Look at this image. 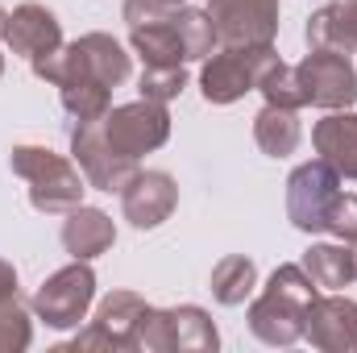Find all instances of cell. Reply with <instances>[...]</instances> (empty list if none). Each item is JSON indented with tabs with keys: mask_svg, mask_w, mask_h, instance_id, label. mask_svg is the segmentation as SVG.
<instances>
[{
	"mask_svg": "<svg viewBox=\"0 0 357 353\" xmlns=\"http://www.w3.org/2000/svg\"><path fill=\"white\" fill-rule=\"evenodd\" d=\"M8 167L13 175L29 183V204L46 216H67L75 204H84V191H88L84 171L46 146H13Z\"/></svg>",
	"mask_w": 357,
	"mask_h": 353,
	"instance_id": "7a4b0ae2",
	"label": "cell"
},
{
	"mask_svg": "<svg viewBox=\"0 0 357 353\" xmlns=\"http://www.w3.org/2000/svg\"><path fill=\"white\" fill-rule=\"evenodd\" d=\"M349 250H354V274H357V241H354V246H349Z\"/></svg>",
	"mask_w": 357,
	"mask_h": 353,
	"instance_id": "4dcf8cb0",
	"label": "cell"
},
{
	"mask_svg": "<svg viewBox=\"0 0 357 353\" xmlns=\"http://www.w3.org/2000/svg\"><path fill=\"white\" fill-rule=\"evenodd\" d=\"M254 142L258 150L270 158H291L303 142V125H299V108H278L266 104L258 117H254Z\"/></svg>",
	"mask_w": 357,
	"mask_h": 353,
	"instance_id": "d6986e66",
	"label": "cell"
},
{
	"mask_svg": "<svg viewBox=\"0 0 357 353\" xmlns=\"http://www.w3.org/2000/svg\"><path fill=\"white\" fill-rule=\"evenodd\" d=\"M96 299V274L88 262L71 258V266L54 270L38 291H33V312L46 320V329H79Z\"/></svg>",
	"mask_w": 357,
	"mask_h": 353,
	"instance_id": "277c9868",
	"label": "cell"
},
{
	"mask_svg": "<svg viewBox=\"0 0 357 353\" xmlns=\"http://www.w3.org/2000/svg\"><path fill=\"white\" fill-rule=\"evenodd\" d=\"M162 4H171V8H178V4H187V0H162Z\"/></svg>",
	"mask_w": 357,
	"mask_h": 353,
	"instance_id": "f546056e",
	"label": "cell"
},
{
	"mask_svg": "<svg viewBox=\"0 0 357 353\" xmlns=\"http://www.w3.org/2000/svg\"><path fill=\"white\" fill-rule=\"evenodd\" d=\"M303 270H307V278L320 287V291H341V287H349L357 283L354 274V250L341 241V246H312L307 254H303Z\"/></svg>",
	"mask_w": 357,
	"mask_h": 353,
	"instance_id": "7402d4cb",
	"label": "cell"
},
{
	"mask_svg": "<svg viewBox=\"0 0 357 353\" xmlns=\"http://www.w3.org/2000/svg\"><path fill=\"white\" fill-rule=\"evenodd\" d=\"M33 341V320H29V308L21 295L4 299L0 303V353H21L29 350Z\"/></svg>",
	"mask_w": 357,
	"mask_h": 353,
	"instance_id": "cb8c5ba5",
	"label": "cell"
},
{
	"mask_svg": "<svg viewBox=\"0 0 357 353\" xmlns=\"http://www.w3.org/2000/svg\"><path fill=\"white\" fill-rule=\"evenodd\" d=\"M324 233H333L337 241L354 246V241H357V195H349V191H341V195H337V204H333V212H328Z\"/></svg>",
	"mask_w": 357,
	"mask_h": 353,
	"instance_id": "4316f807",
	"label": "cell"
},
{
	"mask_svg": "<svg viewBox=\"0 0 357 353\" xmlns=\"http://www.w3.org/2000/svg\"><path fill=\"white\" fill-rule=\"evenodd\" d=\"M278 50L274 46H216L204 59L199 71V91L208 104H233L245 91H258L270 67H278Z\"/></svg>",
	"mask_w": 357,
	"mask_h": 353,
	"instance_id": "3957f363",
	"label": "cell"
},
{
	"mask_svg": "<svg viewBox=\"0 0 357 353\" xmlns=\"http://www.w3.org/2000/svg\"><path fill=\"white\" fill-rule=\"evenodd\" d=\"M178 204V187L167 171H137L129 179V187L121 191V208H125V220L133 229H158Z\"/></svg>",
	"mask_w": 357,
	"mask_h": 353,
	"instance_id": "4fadbf2b",
	"label": "cell"
},
{
	"mask_svg": "<svg viewBox=\"0 0 357 353\" xmlns=\"http://www.w3.org/2000/svg\"><path fill=\"white\" fill-rule=\"evenodd\" d=\"M303 38H307L312 50L354 54L357 50V0H328L324 8H316L307 17Z\"/></svg>",
	"mask_w": 357,
	"mask_h": 353,
	"instance_id": "e0dca14e",
	"label": "cell"
},
{
	"mask_svg": "<svg viewBox=\"0 0 357 353\" xmlns=\"http://www.w3.org/2000/svg\"><path fill=\"white\" fill-rule=\"evenodd\" d=\"M4 46L21 59H42V54H54L63 46V25L59 17L46 8V4H17L8 17H4V29H0Z\"/></svg>",
	"mask_w": 357,
	"mask_h": 353,
	"instance_id": "7c38bea8",
	"label": "cell"
},
{
	"mask_svg": "<svg viewBox=\"0 0 357 353\" xmlns=\"http://www.w3.org/2000/svg\"><path fill=\"white\" fill-rule=\"evenodd\" d=\"M167 337H171V353H212L220 345L212 316L195 303L167 308Z\"/></svg>",
	"mask_w": 357,
	"mask_h": 353,
	"instance_id": "ac0fdd59",
	"label": "cell"
},
{
	"mask_svg": "<svg viewBox=\"0 0 357 353\" xmlns=\"http://www.w3.org/2000/svg\"><path fill=\"white\" fill-rule=\"evenodd\" d=\"M258 91L266 96V104H278V108H303V91H299V80H295V67H287V63L270 67L266 80L258 84Z\"/></svg>",
	"mask_w": 357,
	"mask_h": 353,
	"instance_id": "484cf974",
	"label": "cell"
},
{
	"mask_svg": "<svg viewBox=\"0 0 357 353\" xmlns=\"http://www.w3.org/2000/svg\"><path fill=\"white\" fill-rule=\"evenodd\" d=\"M171 25L178 33V46L187 54V63H204L216 46H220V33H216V21L208 8H191V4H178L171 13Z\"/></svg>",
	"mask_w": 357,
	"mask_h": 353,
	"instance_id": "ffe728a7",
	"label": "cell"
},
{
	"mask_svg": "<svg viewBox=\"0 0 357 353\" xmlns=\"http://www.w3.org/2000/svg\"><path fill=\"white\" fill-rule=\"evenodd\" d=\"M175 8L171 4H162V0H125V21H129V29H137V25H154V21H167Z\"/></svg>",
	"mask_w": 357,
	"mask_h": 353,
	"instance_id": "83f0119b",
	"label": "cell"
},
{
	"mask_svg": "<svg viewBox=\"0 0 357 353\" xmlns=\"http://www.w3.org/2000/svg\"><path fill=\"white\" fill-rule=\"evenodd\" d=\"M63 50H67L71 67H79L84 75L100 80L104 88H121V84L129 80V71H133L125 46H121L112 33H84V38H75V42L63 46Z\"/></svg>",
	"mask_w": 357,
	"mask_h": 353,
	"instance_id": "5bb4252c",
	"label": "cell"
},
{
	"mask_svg": "<svg viewBox=\"0 0 357 353\" xmlns=\"http://www.w3.org/2000/svg\"><path fill=\"white\" fill-rule=\"evenodd\" d=\"M4 17H8V13H4V8H0V29H4Z\"/></svg>",
	"mask_w": 357,
	"mask_h": 353,
	"instance_id": "1f68e13d",
	"label": "cell"
},
{
	"mask_svg": "<svg viewBox=\"0 0 357 353\" xmlns=\"http://www.w3.org/2000/svg\"><path fill=\"white\" fill-rule=\"evenodd\" d=\"M116 241V225L108 212L100 208H88V204H75L63 220V250L79 262H91L100 254H108Z\"/></svg>",
	"mask_w": 357,
	"mask_h": 353,
	"instance_id": "9a60e30c",
	"label": "cell"
},
{
	"mask_svg": "<svg viewBox=\"0 0 357 353\" xmlns=\"http://www.w3.org/2000/svg\"><path fill=\"white\" fill-rule=\"evenodd\" d=\"M13 295H21V291H17V270H13V262L0 258V303L13 299Z\"/></svg>",
	"mask_w": 357,
	"mask_h": 353,
	"instance_id": "f1b7e54d",
	"label": "cell"
},
{
	"mask_svg": "<svg viewBox=\"0 0 357 353\" xmlns=\"http://www.w3.org/2000/svg\"><path fill=\"white\" fill-rule=\"evenodd\" d=\"M303 337L324 353H357V299L345 295H316L307 303V329Z\"/></svg>",
	"mask_w": 357,
	"mask_h": 353,
	"instance_id": "30bf717a",
	"label": "cell"
},
{
	"mask_svg": "<svg viewBox=\"0 0 357 353\" xmlns=\"http://www.w3.org/2000/svg\"><path fill=\"white\" fill-rule=\"evenodd\" d=\"M100 125H104V137L112 142V150H121L125 158H142V154L167 146V137H171V112H167V104H154V100H133V104L108 108Z\"/></svg>",
	"mask_w": 357,
	"mask_h": 353,
	"instance_id": "8992f818",
	"label": "cell"
},
{
	"mask_svg": "<svg viewBox=\"0 0 357 353\" xmlns=\"http://www.w3.org/2000/svg\"><path fill=\"white\" fill-rule=\"evenodd\" d=\"M312 146L341 179H357V112L341 108V112H328L324 121H316Z\"/></svg>",
	"mask_w": 357,
	"mask_h": 353,
	"instance_id": "2e32d148",
	"label": "cell"
},
{
	"mask_svg": "<svg viewBox=\"0 0 357 353\" xmlns=\"http://www.w3.org/2000/svg\"><path fill=\"white\" fill-rule=\"evenodd\" d=\"M320 295V287L307 278V270L295 262L278 266L266 278V291L250 303V333L266 345H295L307 329V303Z\"/></svg>",
	"mask_w": 357,
	"mask_h": 353,
	"instance_id": "6da1fadb",
	"label": "cell"
},
{
	"mask_svg": "<svg viewBox=\"0 0 357 353\" xmlns=\"http://www.w3.org/2000/svg\"><path fill=\"white\" fill-rule=\"evenodd\" d=\"M0 75H4V54H0Z\"/></svg>",
	"mask_w": 357,
	"mask_h": 353,
	"instance_id": "d6a6232c",
	"label": "cell"
},
{
	"mask_svg": "<svg viewBox=\"0 0 357 353\" xmlns=\"http://www.w3.org/2000/svg\"><path fill=\"white\" fill-rule=\"evenodd\" d=\"M337 195H341V175L324 158H312V163L295 167L291 179H287V216H291V225L299 233H324Z\"/></svg>",
	"mask_w": 357,
	"mask_h": 353,
	"instance_id": "5b68a950",
	"label": "cell"
},
{
	"mask_svg": "<svg viewBox=\"0 0 357 353\" xmlns=\"http://www.w3.org/2000/svg\"><path fill=\"white\" fill-rule=\"evenodd\" d=\"M295 80L303 91V104L324 112H341L357 100V67L349 63V54L337 50H312L295 67Z\"/></svg>",
	"mask_w": 357,
	"mask_h": 353,
	"instance_id": "52a82bcc",
	"label": "cell"
},
{
	"mask_svg": "<svg viewBox=\"0 0 357 353\" xmlns=\"http://www.w3.org/2000/svg\"><path fill=\"white\" fill-rule=\"evenodd\" d=\"M71 154H75V167L88 179V187H96V191H125L129 179L142 171L137 158H125L121 150H112V142L104 137V125L100 121L75 125Z\"/></svg>",
	"mask_w": 357,
	"mask_h": 353,
	"instance_id": "ba28073f",
	"label": "cell"
},
{
	"mask_svg": "<svg viewBox=\"0 0 357 353\" xmlns=\"http://www.w3.org/2000/svg\"><path fill=\"white\" fill-rule=\"evenodd\" d=\"M129 46H133V54H142L146 67H183V63H187L171 17H167V21H154V25L129 29Z\"/></svg>",
	"mask_w": 357,
	"mask_h": 353,
	"instance_id": "44dd1931",
	"label": "cell"
},
{
	"mask_svg": "<svg viewBox=\"0 0 357 353\" xmlns=\"http://www.w3.org/2000/svg\"><path fill=\"white\" fill-rule=\"evenodd\" d=\"M183 88H187V71H183V67H146L142 80H137L142 100H154V104H171V100H178Z\"/></svg>",
	"mask_w": 357,
	"mask_h": 353,
	"instance_id": "d4e9b609",
	"label": "cell"
},
{
	"mask_svg": "<svg viewBox=\"0 0 357 353\" xmlns=\"http://www.w3.org/2000/svg\"><path fill=\"white\" fill-rule=\"evenodd\" d=\"M220 46H274L278 0H208Z\"/></svg>",
	"mask_w": 357,
	"mask_h": 353,
	"instance_id": "9c48e42d",
	"label": "cell"
},
{
	"mask_svg": "<svg viewBox=\"0 0 357 353\" xmlns=\"http://www.w3.org/2000/svg\"><path fill=\"white\" fill-rule=\"evenodd\" d=\"M258 287V266L250 262L245 254H229L212 266V299L225 308H237L254 295Z\"/></svg>",
	"mask_w": 357,
	"mask_h": 353,
	"instance_id": "603a6c76",
	"label": "cell"
},
{
	"mask_svg": "<svg viewBox=\"0 0 357 353\" xmlns=\"http://www.w3.org/2000/svg\"><path fill=\"white\" fill-rule=\"evenodd\" d=\"M146 308H150V303H146L142 295H133V291H112V295L100 303L91 329H84V333L71 341V350H129V337H133V329H137V320H142Z\"/></svg>",
	"mask_w": 357,
	"mask_h": 353,
	"instance_id": "8fae6325",
	"label": "cell"
}]
</instances>
